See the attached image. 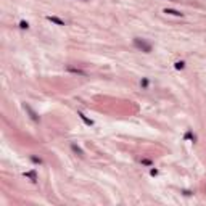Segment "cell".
I'll use <instances>...</instances> for the list:
<instances>
[{
	"label": "cell",
	"mask_w": 206,
	"mask_h": 206,
	"mask_svg": "<svg viewBox=\"0 0 206 206\" xmlns=\"http://www.w3.org/2000/svg\"><path fill=\"white\" fill-rule=\"evenodd\" d=\"M134 45H135V49H138V50H142V52H145V53H150L152 52V44L150 42H147L145 39H140V37H135L134 39Z\"/></svg>",
	"instance_id": "obj_1"
},
{
	"label": "cell",
	"mask_w": 206,
	"mask_h": 206,
	"mask_svg": "<svg viewBox=\"0 0 206 206\" xmlns=\"http://www.w3.org/2000/svg\"><path fill=\"white\" fill-rule=\"evenodd\" d=\"M23 108H24V110L27 111V113H29V116H31V119H32V121H35V123H39V121H40L39 114H37L35 111H34V110H32V108H31L29 105H27V103H23Z\"/></svg>",
	"instance_id": "obj_2"
},
{
	"label": "cell",
	"mask_w": 206,
	"mask_h": 206,
	"mask_svg": "<svg viewBox=\"0 0 206 206\" xmlns=\"http://www.w3.org/2000/svg\"><path fill=\"white\" fill-rule=\"evenodd\" d=\"M163 13H166V15H172V16H184V13H180L179 10H172V8H164Z\"/></svg>",
	"instance_id": "obj_3"
},
{
	"label": "cell",
	"mask_w": 206,
	"mask_h": 206,
	"mask_svg": "<svg viewBox=\"0 0 206 206\" xmlns=\"http://www.w3.org/2000/svg\"><path fill=\"white\" fill-rule=\"evenodd\" d=\"M24 177H27V179H31V182H37V172L35 171H27V172H24Z\"/></svg>",
	"instance_id": "obj_4"
},
{
	"label": "cell",
	"mask_w": 206,
	"mask_h": 206,
	"mask_svg": "<svg viewBox=\"0 0 206 206\" xmlns=\"http://www.w3.org/2000/svg\"><path fill=\"white\" fill-rule=\"evenodd\" d=\"M47 20L52 21V23H55V24H58V26H64V24H66L63 20H60L58 16H47Z\"/></svg>",
	"instance_id": "obj_5"
},
{
	"label": "cell",
	"mask_w": 206,
	"mask_h": 206,
	"mask_svg": "<svg viewBox=\"0 0 206 206\" xmlns=\"http://www.w3.org/2000/svg\"><path fill=\"white\" fill-rule=\"evenodd\" d=\"M77 116H79V118H81V119L84 121V124H87V126H93V121H92V119H89V118H87L86 114H84V113H81V111H77Z\"/></svg>",
	"instance_id": "obj_6"
},
{
	"label": "cell",
	"mask_w": 206,
	"mask_h": 206,
	"mask_svg": "<svg viewBox=\"0 0 206 206\" xmlns=\"http://www.w3.org/2000/svg\"><path fill=\"white\" fill-rule=\"evenodd\" d=\"M71 150H72V152L76 153L77 156H84V152H82V150H81V148H79L76 143H71Z\"/></svg>",
	"instance_id": "obj_7"
},
{
	"label": "cell",
	"mask_w": 206,
	"mask_h": 206,
	"mask_svg": "<svg viewBox=\"0 0 206 206\" xmlns=\"http://www.w3.org/2000/svg\"><path fill=\"white\" fill-rule=\"evenodd\" d=\"M184 138H185V140H192V142H196V137L193 135L192 130H187V134L184 135Z\"/></svg>",
	"instance_id": "obj_8"
},
{
	"label": "cell",
	"mask_w": 206,
	"mask_h": 206,
	"mask_svg": "<svg viewBox=\"0 0 206 206\" xmlns=\"http://www.w3.org/2000/svg\"><path fill=\"white\" fill-rule=\"evenodd\" d=\"M174 68L175 69H184L185 68V61H175L174 63Z\"/></svg>",
	"instance_id": "obj_9"
},
{
	"label": "cell",
	"mask_w": 206,
	"mask_h": 206,
	"mask_svg": "<svg viewBox=\"0 0 206 206\" xmlns=\"http://www.w3.org/2000/svg\"><path fill=\"white\" fill-rule=\"evenodd\" d=\"M68 71H71V72H74V74H81V76H84V71H81V69H76V68H68Z\"/></svg>",
	"instance_id": "obj_10"
},
{
	"label": "cell",
	"mask_w": 206,
	"mask_h": 206,
	"mask_svg": "<svg viewBox=\"0 0 206 206\" xmlns=\"http://www.w3.org/2000/svg\"><path fill=\"white\" fill-rule=\"evenodd\" d=\"M31 161L34 164H42V160H40V158H37V156H31Z\"/></svg>",
	"instance_id": "obj_11"
},
{
	"label": "cell",
	"mask_w": 206,
	"mask_h": 206,
	"mask_svg": "<svg viewBox=\"0 0 206 206\" xmlns=\"http://www.w3.org/2000/svg\"><path fill=\"white\" fill-rule=\"evenodd\" d=\"M20 27L21 29H29V24H27V21H20Z\"/></svg>",
	"instance_id": "obj_12"
},
{
	"label": "cell",
	"mask_w": 206,
	"mask_h": 206,
	"mask_svg": "<svg viewBox=\"0 0 206 206\" xmlns=\"http://www.w3.org/2000/svg\"><path fill=\"white\" fill-rule=\"evenodd\" d=\"M142 164H145V166H152L153 161H152V160H148V158H143V160H142Z\"/></svg>",
	"instance_id": "obj_13"
},
{
	"label": "cell",
	"mask_w": 206,
	"mask_h": 206,
	"mask_svg": "<svg viewBox=\"0 0 206 206\" xmlns=\"http://www.w3.org/2000/svg\"><path fill=\"white\" fill-rule=\"evenodd\" d=\"M140 86H142V89H147L148 87V79H142L140 81Z\"/></svg>",
	"instance_id": "obj_14"
},
{
	"label": "cell",
	"mask_w": 206,
	"mask_h": 206,
	"mask_svg": "<svg viewBox=\"0 0 206 206\" xmlns=\"http://www.w3.org/2000/svg\"><path fill=\"white\" fill-rule=\"evenodd\" d=\"M150 174H152V175L155 177V175H158L160 172H158V169H150Z\"/></svg>",
	"instance_id": "obj_15"
},
{
	"label": "cell",
	"mask_w": 206,
	"mask_h": 206,
	"mask_svg": "<svg viewBox=\"0 0 206 206\" xmlns=\"http://www.w3.org/2000/svg\"><path fill=\"white\" fill-rule=\"evenodd\" d=\"M182 193H184V195H187V196H189V195H192V192H189V190H184Z\"/></svg>",
	"instance_id": "obj_16"
},
{
	"label": "cell",
	"mask_w": 206,
	"mask_h": 206,
	"mask_svg": "<svg viewBox=\"0 0 206 206\" xmlns=\"http://www.w3.org/2000/svg\"><path fill=\"white\" fill-rule=\"evenodd\" d=\"M171 2H175V0H171Z\"/></svg>",
	"instance_id": "obj_17"
},
{
	"label": "cell",
	"mask_w": 206,
	"mask_h": 206,
	"mask_svg": "<svg viewBox=\"0 0 206 206\" xmlns=\"http://www.w3.org/2000/svg\"><path fill=\"white\" fill-rule=\"evenodd\" d=\"M82 2H86V0H82Z\"/></svg>",
	"instance_id": "obj_18"
}]
</instances>
